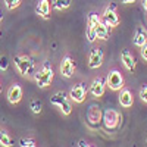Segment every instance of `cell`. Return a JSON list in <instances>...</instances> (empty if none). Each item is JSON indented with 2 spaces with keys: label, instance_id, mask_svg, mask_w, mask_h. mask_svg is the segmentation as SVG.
<instances>
[{
  "label": "cell",
  "instance_id": "6da1fadb",
  "mask_svg": "<svg viewBox=\"0 0 147 147\" xmlns=\"http://www.w3.org/2000/svg\"><path fill=\"white\" fill-rule=\"evenodd\" d=\"M35 77V81H37V85H38L40 88H44L47 85H50V82L53 81V69L50 66V63L46 62L43 65V69L40 72L34 74Z\"/></svg>",
  "mask_w": 147,
  "mask_h": 147
},
{
  "label": "cell",
  "instance_id": "7a4b0ae2",
  "mask_svg": "<svg viewBox=\"0 0 147 147\" xmlns=\"http://www.w3.org/2000/svg\"><path fill=\"white\" fill-rule=\"evenodd\" d=\"M102 121H103L105 128L112 131V129H116L119 127L121 121H122V115H119L118 112H115L112 109H109L102 115Z\"/></svg>",
  "mask_w": 147,
  "mask_h": 147
},
{
  "label": "cell",
  "instance_id": "3957f363",
  "mask_svg": "<svg viewBox=\"0 0 147 147\" xmlns=\"http://www.w3.org/2000/svg\"><path fill=\"white\" fill-rule=\"evenodd\" d=\"M13 62H15L16 68L19 69V72L22 74V75H25V77L32 75L34 71H35L34 62H32V60H31L28 56H15Z\"/></svg>",
  "mask_w": 147,
  "mask_h": 147
},
{
  "label": "cell",
  "instance_id": "277c9868",
  "mask_svg": "<svg viewBox=\"0 0 147 147\" xmlns=\"http://www.w3.org/2000/svg\"><path fill=\"white\" fill-rule=\"evenodd\" d=\"M50 102H52L53 105H56L65 115H69V113H71L72 106H71V103L68 102V97H66V94H65L63 91H59V93L53 94L52 99H50Z\"/></svg>",
  "mask_w": 147,
  "mask_h": 147
},
{
  "label": "cell",
  "instance_id": "5b68a950",
  "mask_svg": "<svg viewBox=\"0 0 147 147\" xmlns=\"http://www.w3.org/2000/svg\"><path fill=\"white\" fill-rule=\"evenodd\" d=\"M100 22V18H99V13L96 12H90L88 16H87V40L90 43H94L96 41V25Z\"/></svg>",
  "mask_w": 147,
  "mask_h": 147
},
{
  "label": "cell",
  "instance_id": "8992f818",
  "mask_svg": "<svg viewBox=\"0 0 147 147\" xmlns=\"http://www.w3.org/2000/svg\"><path fill=\"white\" fill-rule=\"evenodd\" d=\"M106 81H107L109 88L113 90V91H118V90H121L122 87H124V77H122V74L116 69L109 72Z\"/></svg>",
  "mask_w": 147,
  "mask_h": 147
},
{
  "label": "cell",
  "instance_id": "52a82bcc",
  "mask_svg": "<svg viewBox=\"0 0 147 147\" xmlns=\"http://www.w3.org/2000/svg\"><path fill=\"white\" fill-rule=\"evenodd\" d=\"M75 60L71 56H65L62 59V63H60V74L65 78H71L74 75V71H75Z\"/></svg>",
  "mask_w": 147,
  "mask_h": 147
},
{
  "label": "cell",
  "instance_id": "ba28073f",
  "mask_svg": "<svg viewBox=\"0 0 147 147\" xmlns=\"http://www.w3.org/2000/svg\"><path fill=\"white\" fill-rule=\"evenodd\" d=\"M103 63V50L100 47H96L90 52V56H88V66L91 69H97L100 68Z\"/></svg>",
  "mask_w": 147,
  "mask_h": 147
},
{
  "label": "cell",
  "instance_id": "9c48e42d",
  "mask_svg": "<svg viewBox=\"0 0 147 147\" xmlns=\"http://www.w3.org/2000/svg\"><path fill=\"white\" fill-rule=\"evenodd\" d=\"M69 96L75 103H82L85 100V96H87V87H85V84L81 82V84L75 85V87L71 90Z\"/></svg>",
  "mask_w": 147,
  "mask_h": 147
},
{
  "label": "cell",
  "instance_id": "30bf717a",
  "mask_svg": "<svg viewBox=\"0 0 147 147\" xmlns=\"http://www.w3.org/2000/svg\"><path fill=\"white\" fill-rule=\"evenodd\" d=\"M106 84H107V81H106L105 78H96V80L91 82V85H90L91 94H93L94 97L103 96V94H105V90H106Z\"/></svg>",
  "mask_w": 147,
  "mask_h": 147
},
{
  "label": "cell",
  "instance_id": "8fae6325",
  "mask_svg": "<svg viewBox=\"0 0 147 147\" xmlns=\"http://www.w3.org/2000/svg\"><path fill=\"white\" fill-rule=\"evenodd\" d=\"M103 22L107 24L109 27H116L119 24V16L116 15L115 9L109 7V6L105 9V12H103Z\"/></svg>",
  "mask_w": 147,
  "mask_h": 147
},
{
  "label": "cell",
  "instance_id": "7c38bea8",
  "mask_svg": "<svg viewBox=\"0 0 147 147\" xmlns=\"http://www.w3.org/2000/svg\"><path fill=\"white\" fill-rule=\"evenodd\" d=\"M121 60L122 63H124V66L129 71V72H136V59H134V56L131 55L129 50H127V49H124L121 53Z\"/></svg>",
  "mask_w": 147,
  "mask_h": 147
},
{
  "label": "cell",
  "instance_id": "4fadbf2b",
  "mask_svg": "<svg viewBox=\"0 0 147 147\" xmlns=\"http://www.w3.org/2000/svg\"><path fill=\"white\" fill-rule=\"evenodd\" d=\"M50 9H52L50 0H38V3L35 6V12L44 19L50 18Z\"/></svg>",
  "mask_w": 147,
  "mask_h": 147
},
{
  "label": "cell",
  "instance_id": "5bb4252c",
  "mask_svg": "<svg viewBox=\"0 0 147 147\" xmlns=\"http://www.w3.org/2000/svg\"><path fill=\"white\" fill-rule=\"evenodd\" d=\"M21 99H22V88H21V85L19 84H13L9 88V91H7V100L12 105H16V103L21 102Z\"/></svg>",
  "mask_w": 147,
  "mask_h": 147
},
{
  "label": "cell",
  "instance_id": "9a60e30c",
  "mask_svg": "<svg viewBox=\"0 0 147 147\" xmlns=\"http://www.w3.org/2000/svg\"><path fill=\"white\" fill-rule=\"evenodd\" d=\"M110 31H112V27H109L107 24H105L103 21L96 25V37L99 40H106L107 37L110 35Z\"/></svg>",
  "mask_w": 147,
  "mask_h": 147
},
{
  "label": "cell",
  "instance_id": "2e32d148",
  "mask_svg": "<svg viewBox=\"0 0 147 147\" xmlns=\"http://www.w3.org/2000/svg\"><path fill=\"white\" fill-rule=\"evenodd\" d=\"M119 103L121 106H124V107H131L134 105V97H132V93L127 88H124L121 91L119 94Z\"/></svg>",
  "mask_w": 147,
  "mask_h": 147
},
{
  "label": "cell",
  "instance_id": "e0dca14e",
  "mask_svg": "<svg viewBox=\"0 0 147 147\" xmlns=\"http://www.w3.org/2000/svg\"><path fill=\"white\" fill-rule=\"evenodd\" d=\"M146 43H147V34L144 32L143 28H138V30L136 31V35H134V44L138 46V47H141V46H144Z\"/></svg>",
  "mask_w": 147,
  "mask_h": 147
},
{
  "label": "cell",
  "instance_id": "ac0fdd59",
  "mask_svg": "<svg viewBox=\"0 0 147 147\" xmlns=\"http://www.w3.org/2000/svg\"><path fill=\"white\" fill-rule=\"evenodd\" d=\"M52 6L57 10H62L71 6V0H52Z\"/></svg>",
  "mask_w": 147,
  "mask_h": 147
},
{
  "label": "cell",
  "instance_id": "d6986e66",
  "mask_svg": "<svg viewBox=\"0 0 147 147\" xmlns=\"http://www.w3.org/2000/svg\"><path fill=\"white\" fill-rule=\"evenodd\" d=\"M0 144L5 146V147L12 146V140H10V137L7 136V132L3 131V129H0Z\"/></svg>",
  "mask_w": 147,
  "mask_h": 147
},
{
  "label": "cell",
  "instance_id": "ffe728a7",
  "mask_svg": "<svg viewBox=\"0 0 147 147\" xmlns=\"http://www.w3.org/2000/svg\"><path fill=\"white\" fill-rule=\"evenodd\" d=\"M19 146L21 147H35L37 143L34 138H21L19 140Z\"/></svg>",
  "mask_w": 147,
  "mask_h": 147
},
{
  "label": "cell",
  "instance_id": "44dd1931",
  "mask_svg": "<svg viewBox=\"0 0 147 147\" xmlns=\"http://www.w3.org/2000/svg\"><path fill=\"white\" fill-rule=\"evenodd\" d=\"M41 107H43V105H41V102L40 100H32L31 102V110L34 113H41Z\"/></svg>",
  "mask_w": 147,
  "mask_h": 147
},
{
  "label": "cell",
  "instance_id": "7402d4cb",
  "mask_svg": "<svg viewBox=\"0 0 147 147\" xmlns=\"http://www.w3.org/2000/svg\"><path fill=\"white\" fill-rule=\"evenodd\" d=\"M19 3H21V0H5V5H6V7H7L9 10L18 7Z\"/></svg>",
  "mask_w": 147,
  "mask_h": 147
},
{
  "label": "cell",
  "instance_id": "603a6c76",
  "mask_svg": "<svg viewBox=\"0 0 147 147\" xmlns=\"http://www.w3.org/2000/svg\"><path fill=\"white\" fill-rule=\"evenodd\" d=\"M9 68V60L6 56H0V69L2 71H6Z\"/></svg>",
  "mask_w": 147,
  "mask_h": 147
},
{
  "label": "cell",
  "instance_id": "cb8c5ba5",
  "mask_svg": "<svg viewBox=\"0 0 147 147\" xmlns=\"http://www.w3.org/2000/svg\"><path fill=\"white\" fill-rule=\"evenodd\" d=\"M140 97H141V100H143V102L147 103V85L140 90Z\"/></svg>",
  "mask_w": 147,
  "mask_h": 147
},
{
  "label": "cell",
  "instance_id": "d4e9b609",
  "mask_svg": "<svg viewBox=\"0 0 147 147\" xmlns=\"http://www.w3.org/2000/svg\"><path fill=\"white\" fill-rule=\"evenodd\" d=\"M141 57L147 62V43L144 46H141Z\"/></svg>",
  "mask_w": 147,
  "mask_h": 147
},
{
  "label": "cell",
  "instance_id": "484cf974",
  "mask_svg": "<svg viewBox=\"0 0 147 147\" xmlns=\"http://www.w3.org/2000/svg\"><path fill=\"white\" fill-rule=\"evenodd\" d=\"M134 2H137V0H121V3H122V5H127V3H134Z\"/></svg>",
  "mask_w": 147,
  "mask_h": 147
},
{
  "label": "cell",
  "instance_id": "4316f807",
  "mask_svg": "<svg viewBox=\"0 0 147 147\" xmlns=\"http://www.w3.org/2000/svg\"><path fill=\"white\" fill-rule=\"evenodd\" d=\"M78 146H80V147H87V146H88V144H87V143H85V141H84V140H81V141H80V143H78Z\"/></svg>",
  "mask_w": 147,
  "mask_h": 147
},
{
  "label": "cell",
  "instance_id": "83f0119b",
  "mask_svg": "<svg viewBox=\"0 0 147 147\" xmlns=\"http://www.w3.org/2000/svg\"><path fill=\"white\" fill-rule=\"evenodd\" d=\"M143 7L147 10V0H143Z\"/></svg>",
  "mask_w": 147,
  "mask_h": 147
},
{
  "label": "cell",
  "instance_id": "f1b7e54d",
  "mask_svg": "<svg viewBox=\"0 0 147 147\" xmlns=\"http://www.w3.org/2000/svg\"><path fill=\"white\" fill-rule=\"evenodd\" d=\"M109 7H112V9H116V5H115V3H110V5H109Z\"/></svg>",
  "mask_w": 147,
  "mask_h": 147
},
{
  "label": "cell",
  "instance_id": "f546056e",
  "mask_svg": "<svg viewBox=\"0 0 147 147\" xmlns=\"http://www.w3.org/2000/svg\"><path fill=\"white\" fill-rule=\"evenodd\" d=\"M0 93H2V84H0Z\"/></svg>",
  "mask_w": 147,
  "mask_h": 147
},
{
  "label": "cell",
  "instance_id": "4dcf8cb0",
  "mask_svg": "<svg viewBox=\"0 0 147 147\" xmlns=\"http://www.w3.org/2000/svg\"><path fill=\"white\" fill-rule=\"evenodd\" d=\"M0 19H2V15H0Z\"/></svg>",
  "mask_w": 147,
  "mask_h": 147
}]
</instances>
